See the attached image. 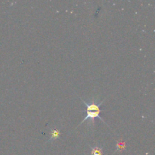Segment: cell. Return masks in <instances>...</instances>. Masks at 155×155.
<instances>
[{
    "instance_id": "1",
    "label": "cell",
    "mask_w": 155,
    "mask_h": 155,
    "mask_svg": "<svg viewBox=\"0 0 155 155\" xmlns=\"http://www.w3.org/2000/svg\"><path fill=\"white\" fill-rule=\"evenodd\" d=\"M80 100L82 101V102L84 103L85 105L86 106V117L83 119V120L80 123V124L79 126L82 125L83 123H85L86 121H87V120H89V125L92 126L94 124L93 120L95 119V118H98V119L101 120L102 122H104V124H107V123L104 120V119H103V118L101 117V115H100V112H101L100 105H101V104H102V103L104 102V100L100 101L99 100H98V98H97V99L93 98V99H92L91 101L87 102V101H86L85 100L82 99L80 97Z\"/></svg>"
},
{
    "instance_id": "2",
    "label": "cell",
    "mask_w": 155,
    "mask_h": 155,
    "mask_svg": "<svg viewBox=\"0 0 155 155\" xmlns=\"http://www.w3.org/2000/svg\"><path fill=\"white\" fill-rule=\"evenodd\" d=\"M50 138L48 142H54L60 137V130L57 129H50Z\"/></svg>"
},
{
    "instance_id": "3",
    "label": "cell",
    "mask_w": 155,
    "mask_h": 155,
    "mask_svg": "<svg viewBox=\"0 0 155 155\" xmlns=\"http://www.w3.org/2000/svg\"><path fill=\"white\" fill-rule=\"evenodd\" d=\"M89 147L92 149V155H103L102 147Z\"/></svg>"
},
{
    "instance_id": "4",
    "label": "cell",
    "mask_w": 155,
    "mask_h": 155,
    "mask_svg": "<svg viewBox=\"0 0 155 155\" xmlns=\"http://www.w3.org/2000/svg\"><path fill=\"white\" fill-rule=\"evenodd\" d=\"M125 147H126L125 143H124V142H118V143L117 144V150H116V151H121V150H122V149L125 148Z\"/></svg>"
}]
</instances>
